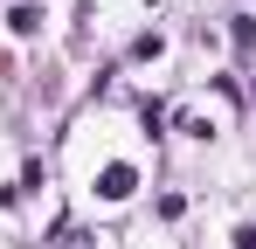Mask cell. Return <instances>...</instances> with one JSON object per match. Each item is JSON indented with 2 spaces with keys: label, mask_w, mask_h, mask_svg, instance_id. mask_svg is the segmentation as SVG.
<instances>
[{
  "label": "cell",
  "mask_w": 256,
  "mask_h": 249,
  "mask_svg": "<svg viewBox=\"0 0 256 249\" xmlns=\"http://www.w3.org/2000/svg\"><path fill=\"white\" fill-rule=\"evenodd\" d=\"M132 187H138V173H132L125 160H111V166H104V173H97V194H104V201H125Z\"/></svg>",
  "instance_id": "1"
},
{
  "label": "cell",
  "mask_w": 256,
  "mask_h": 249,
  "mask_svg": "<svg viewBox=\"0 0 256 249\" xmlns=\"http://www.w3.org/2000/svg\"><path fill=\"white\" fill-rule=\"evenodd\" d=\"M7 21H14V35H35V28H42V7H14Z\"/></svg>",
  "instance_id": "2"
},
{
  "label": "cell",
  "mask_w": 256,
  "mask_h": 249,
  "mask_svg": "<svg viewBox=\"0 0 256 249\" xmlns=\"http://www.w3.org/2000/svg\"><path fill=\"white\" fill-rule=\"evenodd\" d=\"M236 249H256V228H236Z\"/></svg>",
  "instance_id": "4"
},
{
  "label": "cell",
  "mask_w": 256,
  "mask_h": 249,
  "mask_svg": "<svg viewBox=\"0 0 256 249\" xmlns=\"http://www.w3.org/2000/svg\"><path fill=\"white\" fill-rule=\"evenodd\" d=\"M250 48H256V21H250V14H236V56H250Z\"/></svg>",
  "instance_id": "3"
}]
</instances>
